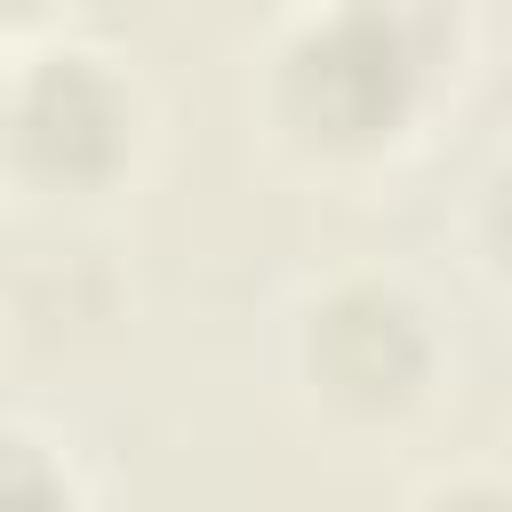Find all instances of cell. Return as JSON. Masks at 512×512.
<instances>
[{"mask_svg":"<svg viewBox=\"0 0 512 512\" xmlns=\"http://www.w3.org/2000/svg\"><path fill=\"white\" fill-rule=\"evenodd\" d=\"M144 144V88L96 40L0 56V160L32 192H104Z\"/></svg>","mask_w":512,"mask_h":512,"instance_id":"7a4b0ae2","label":"cell"},{"mask_svg":"<svg viewBox=\"0 0 512 512\" xmlns=\"http://www.w3.org/2000/svg\"><path fill=\"white\" fill-rule=\"evenodd\" d=\"M448 16V0H296L264 48L272 128L320 160L392 152L448 72Z\"/></svg>","mask_w":512,"mask_h":512,"instance_id":"6da1fadb","label":"cell"},{"mask_svg":"<svg viewBox=\"0 0 512 512\" xmlns=\"http://www.w3.org/2000/svg\"><path fill=\"white\" fill-rule=\"evenodd\" d=\"M0 512H88L72 456L16 416H0Z\"/></svg>","mask_w":512,"mask_h":512,"instance_id":"277c9868","label":"cell"},{"mask_svg":"<svg viewBox=\"0 0 512 512\" xmlns=\"http://www.w3.org/2000/svg\"><path fill=\"white\" fill-rule=\"evenodd\" d=\"M48 8H56V0H0V40H8V32H32Z\"/></svg>","mask_w":512,"mask_h":512,"instance_id":"52a82bcc","label":"cell"},{"mask_svg":"<svg viewBox=\"0 0 512 512\" xmlns=\"http://www.w3.org/2000/svg\"><path fill=\"white\" fill-rule=\"evenodd\" d=\"M296 368L336 416L384 424L440 384V328L408 280L336 272L296 312Z\"/></svg>","mask_w":512,"mask_h":512,"instance_id":"3957f363","label":"cell"},{"mask_svg":"<svg viewBox=\"0 0 512 512\" xmlns=\"http://www.w3.org/2000/svg\"><path fill=\"white\" fill-rule=\"evenodd\" d=\"M480 248H488V272L512 288V160L480 184Z\"/></svg>","mask_w":512,"mask_h":512,"instance_id":"8992f818","label":"cell"},{"mask_svg":"<svg viewBox=\"0 0 512 512\" xmlns=\"http://www.w3.org/2000/svg\"><path fill=\"white\" fill-rule=\"evenodd\" d=\"M408 512H512V472L496 464H464V472H440L416 488Z\"/></svg>","mask_w":512,"mask_h":512,"instance_id":"5b68a950","label":"cell"}]
</instances>
